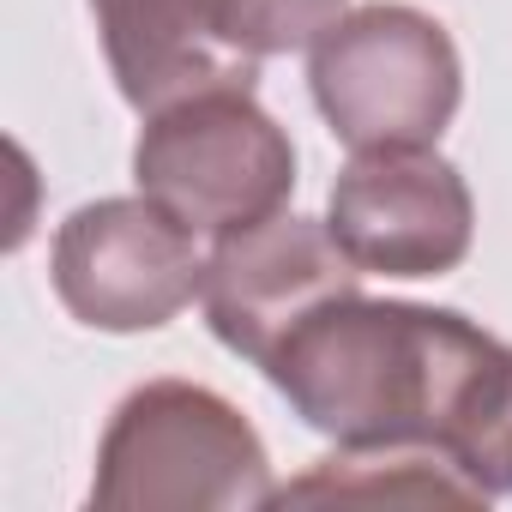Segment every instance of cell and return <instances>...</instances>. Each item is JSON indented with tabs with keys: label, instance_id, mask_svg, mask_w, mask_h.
<instances>
[{
	"label": "cell",
	"instance_id": "6da1fadb",
	"mask_svg": "<svg viewBox=\"0 0 512 512\" xmlns=\"http://www.w3.org/2000/svg\"><path fill=\"white\" fill-rule=\"evenodd\" d=\"M506 350L512 344L488 338L458 308L380 302L356 284L320 302L260 374L338 446L422 440L452 452V434L494 386Z\"/></svg>",
	"mask_w": 512,
	"mask_h": 512
},
{
	"label": "cell",
	"instance_id": "7a4b0ae2",
	"mask_svg": "<svg viewBox=\"0 0 512 512\" xmlns=\"http://www.w3.org/2000/svg\"><path fill=\"white\" fill-rule=\"evenodd\" d=\"M278 500L266 440L223 392L193 380L133 386L103 440L91 506L109 512H247Z\"/></svg>",
	"mask_w": 512,
	"mask_h": 512
},
{
	"label": "cell",
	"instance_id": "3957f363",
	"mask_svg": "<svg viewBox=\"0 0 512 512\" xmlns=\"http://www.w3.org/2000/svg\"><path fill=\"white\" fill-rule=\"evenodd\" d=\"M133 181L193 235L229 241L290 205L296 145L272 109H260L253 85H217L145 115Z\"/></svg>",
	"mask_w": 512,
	"mask_h": 512
},
{
	"label": "cell",
	"instance_id": "277c9868",
	"mask_svg": "<svg viewBox=\"0 0 512 512\" xmlns=\"http://www.w3.org/2000/svg\"><path fill=\"white\" fill-rule=\"evenodd\" d=\"M344 0H91L121 97L151 115L175 97L253 85L272 55L314 49Z\"/></svg>",
	"mask_w": 512,
	"mask_h": 512
},
{
	"label": "cell",
	"instance_id": "5b68a950",
	"mask_svg": "<svg viewBox=\"0 0 512 512\" xmlns=\"http://www.w3.org/2000/svg\"><path fill=\"white\" fill-rule=\"evenodd\" d=\"M308 91L350 151L434 145L464 103V61L434 13L368 0L314 37Z\"/></svg>",
	"mask_w": 512,
	"mask_h": 512
},
{
	"label": "cell",
	"instance_id": "8992f818",
	"mask_svg": "<svg viewBox=\"0 0 512 512\" xmlns=\"http://www.w3.org/2000/svg\"><path fill=\"white\" fill-rule=\"evenodd\" d=\"M61 308L91 332H157L205 290L199 235L157 199H91L49 247Z\"/></svg>",
	"mask_w": 512,
	"mask_h": 512
},
{
	"label": "cell",
	"instance_id": "52a82bcc",
	"mask_svg": "<svg viewBox=\"0 0 512 512\" xmlns=\"http://www.w3.org/2000/svg\"><path fill=\"white\" fill-rule=\"evenodd\" d=\"M326 229L362 278H446L476 241V199L434 145H380L338 169Z\"/></svg>",
	"mask_w": 512,
	"mask_h": 512
},
{
	"label": "cell",
	"instance_id": "ba28073f",
	"mask_svg": "<svg viewBox=\"0 0 512 512\" xmlns=\"http://www.w3.org/2000/svg\"><path fill=\"white\" fill-rule=\"evenodd\" d=\"M356 284H362V266L338 247V235L326 223L278 211V217L211 247L199 302H205V326L217 332L223 350L266 368V356L320 302H332Z\"/></svg>",
	"mask_w": 512,
	"mask_h": 512
},
{
	"label": "cell",
	"instance_id": "9c48e42d",
	"mask_svg": "<svg viewBox=\"0 0 512 512\" xmlns=\"http://www.w3.org/2000/svg\"><path fill=\"white\" fill-rule=\"evenodd\" d=\"M326 494H362V500H464L482 506V482L446 452L422 440H392V446H338L320 458L308 476L284 482L278 500H326Z\"/></svg>",
	"mask_w": 512,
	"mask_h": 512
},
{
	"label": "cell",
	"instance_id": "30bf717a",
	"mask_svg": "<svg viewBox=\"0 0 512 512\" xmlns=\"http://www.w3.org/2000/svg\"><path fill=\"white\" fill-rule=\"evenodd\" d=\"M452 458L482 482V494H512V350L494 374V386L482 392V404L470 410V422L452 434Z\"/></svg>",
	"mask_w": 512,
	"mask_h": 512
}]
</instances>
